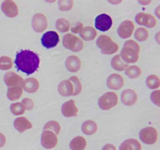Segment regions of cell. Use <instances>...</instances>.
I'll use <instances>...</instances> for the list:
<instances>
[{"mask_svg": "<svg viewBox=\"0 0 160 150\" xmlns=\"http://www.w3.org/2000/svg\"><path fill=\"white\" fill-rule=\"evenodd\" d=\"M15 64L17 70L31 75L39 68L40 59L37 53L31 50H21L17 53Z\"/></svg>", "mask_w": 160, "mask_h": 150, "instance_id": "6da1fadb", "label": "cell"}, {"mask_svg": "<svg viewBox=\"0 0 160 150\" xmlns=\"http://www.w3.org/2000/svg\"><path fill=\"white\" fill-rule=\"evenodd\" d=\"M140 47L138 44L133 40H128L123 45V48L120 53V57L128 63H133L138 60Z\"/></svg>", "mask_w": 160, "mask_h": 150, "instance_id": "7a4b0ae2", "label": "cell"}, {"mask_svg": "<svg viewBox=\"0 0 160 150\" xmlns=\"http://www.w3.org/2000/svg\"><path fill=\"white\" fill-rule=\"evenodd\" d=\"M96 45L102 54H113L119 49L118 45L108 35H100L96 41Z\"/></svg>", "mask_w": 160, "mask_h": 150, "instance_id": "3957f363", "label": "cell"}, {"mask_svg": "<svg viewBox=\"0 0 160 150\" xmlns=\"http://www.w3.org/2000/svg\"><path fill=\"white\" fill-rule=\"evenodd\" d=\"M62 44L66 48L73 52H80L84 47V43L81 39L70 33L63 36Z\"/></svg>", "mask_w": 160, "mask_h": 150, "instance_id": "277c9868", "label": "cell"}, {"mask_svg": "<svg viewBox=\"0 0 160 150\" xmlns=\"http://www.w3.org/2000/svg\"><path fill=\"white\" fill-rule=\"evenodd\" d=\"M118 103V96L114 92H106L98 99V106L103 110H108L117 106Z\"/></svg>", "mask_w": 160, "mask_h": 150, "instance_id": "5b68a950", "label": "cell"}, {"mask_svg": "<svg viewBox=\"0 0 160 150\" xmlns=\"http://www.w3.org/2000/svg\"><path fill=\"white\" fill-rule=\"evenodd\" d=\"M140 139L147 145H153L157 142L158 132L156 129L152 127L143 128L139 133Z\"/></svg>", "mask_w": 160, "mask_h": 150, "instance_id": "8992f818", "label": "cell"}, {"mask_svg": "<svg viewBox=\"0 0 160 150\" xmlns=\"http://www.w3.org/2000/svg\"><path fill=\"white\" fill-rule=\"evenodd\" d=\"M42 44L45 48H51L56 47L59 42V34L56 31H47L43 34L42 39Z\"/></svg>", "mask_w": 160, "mask_h": 150, "instance_id": "52a82bcc", "label": "cell"}, {"mask_svg": "<svg viewBox=\"0 0 160 150\" xmlns=\"http://www.w3.org/2000/svg\"><path fill=\"white\" fill-rule=\"evenodd\" d=\"M57 136L49 131H43L41 137V143L45 148L50 149L57 145Z\"/></svg>", "mask_w": 160, "mask_h": 150, "instance_id": "ba28073f", "label": "cell"}, {"mask_svg": "<svg viewBox=\"0 0 160 150\" xmlns=\"http://www.w3.org/2000/svg\"><path fill=\"white\" fill-rule=\"evenodd\" d=\"M112 25V20L107 14H100L95 18V28L100 31H107Z\"/></svg>", "mask_w": 160, "mask_h": 150, "instance_id": "9c48e42d", "label": "cell"}, {"mask_svg": "<svg viewBox=\"0 0 160 150\" xmlns=\"http://www.w3.org/2000/svg\"><path fill=\"white\" fill-rule=\"evenodd\" d=\"M47 27H48V21L44 14L37 13L33 17L32 28L35 32H42L46 29Z\"/></svg>", "mask_w": 160, "mask_h": 150, "instance_id": "30bf717a", "label": "cell"}, {"mask_svg": "<svg viewBox=\"0 0 160 150\" xmlns=\"http://www.w3.org/2000/svg\"><path fill=\"white\" fill-rule=\"evenodd\" d=\"M134 30V25L131 20H125L120 23L117 29L119 36L122 38H128L131 36Z\"/></svg>", "mask_w": 160, "mask_h": 150, "instance_id": "8fae6325", "label": "cell"}, {"mask_svg": "<svg viewBox=\"0 0 160 150\" xmlns=\"http://www.w3.org/2000/svg\"><path fill=\"white\" fill-rule=\"evenodd\" d=\"M135 20L138 24L142 26L148 27V28H153L156 24V20L153 16L150 14L139 12L135 17Z\"/></svg>", "mask_w": 160, "mask_h": 150, "instance_id": "7c38bea8", "label": "cell"}, {"mask_svg": "<svg viewBox=\"0 0 160 150\" xmlns=\"http://www.w3.org/2000/svg\"><path fill=\"white\" fill-rule=\"evenodd\" d=\"M2 10L8 17H15L18 15V7L17 4L12 0H6L2 3Z\"/></svg>", "mask_w": 160, "mask_h": 150, "instance_id": "4fadbf2b", "label": "cell"}, {"mask_svg": "<svg viewBox=\"0 0 160 150\" xmlns=\"http://www.w3.org/2000/svg\"><path fill=\"white\" fill-rule=\"evenodd\" d=\"M4 82L9 88L15 86H22L23 82V78L14 72L9 71L5 74Z\"/></svg>", "mask_w": 160, "mask_h": 150, "instance_id": "5bb4252c", "label": "cell"}, {"mask_svg": "<svg viewBox=\"0 0 160 150\" xmlns=\"http://www.w3.org/2000/svg\"><path fill=\"white\" fill-rule=\"evenodd\" d=\"M78 109L75 105L74 100H69L62 106V113L66 117H72L78 116Z\"/></svg>", "mask_w": 160, "mask_h": 150, "instance_id": "9a60e30c", "label": "cell"}, {"mask_svg": "<svg viewBox=\"0 0 160 150\" xmlns=\"http://www.w3.org/2000/svg\"><path fill=\"white\" fill-rule=\"evenodd\" d=\"M107 86L110 89L112 90H119L121 88L123 85V78L121 75L117 74V73H112L108 78Z\"/></svg>", "mask_w": 160, "mask_h": 150, "instance_id": "2e32d148", "label": "cell"}, {"mask_svg": "<svg viewBox=\"0 0 160 150\" xmlns=\"http://www.w3.org/2000/svg\"><path fill=\"white\" fill-rule=\"evenodd\" d=\"M138 95L132 89H127L121 94V102L125 106H131L137 102Z\"/></svg>", "mask_w": 160, "mask_h": 150, "instance_id": "e0dca14e", "label": "cell"}, {"mask_svg": "<svg viewBox=\"0 0 160 150\" xmlns=\"http://www.w3.org/2000/svg\"><path fill=\"white\" fill-rule=\"evenodd\" d=\"M58 91L62 96H71L73 94V85L70 80H65L59 83Z\"/></svg>", "mask_w": 160, "mask_h": 150, "instance_id": "ac0fdd59", "label": "cell"}, {"mask_svg": "<svg viewBox=\"0 0 160 150\" xmlns=\"http://www.w3.org/2000/svg\"><path fill=\"white\" fill-rule=\"evenodd\" d=\"M14 128L17 131L20 133L24 132L26 130L31 129L32 128V124L26 117H18L14 120Z\"/></svg>", "mask_w": 160, "mask_h": 150, "instance_id": "d6986e66", "label": "cell"}, {"mask_svg": "<svg viewBox=\"0 0 160 150\" xmlns=\"http://www.w3.org/2000/svg\"><path fill=\"white\" fill-rule=\"evenodd\" d=\"M81 65V60L77 56H70L66 60V67L70 72H78Z\"/></svg>", "mask_w": 160, "mask_h": 150, "instance_id": "ffe728a7", "label": "cell"}, {"mask_svg": "<svg viewBox=\"0 0 160 150\" xmlns=\"http://www.w3.org/2000/svg\"><path fill=\"white\" fill-rule=\"evenodd\" d=\"M22 87L28 93H34L38 90L39 83L35 78H30L23 81Z\"/></svg>", "mask_w": 160, "mask_h": 150, "instance_id": "44dd1931", "label": "cell"}, {"mask_svg": "<svg viewBox=\"0 0 160 150\" xmlns=\"http://www.w3.org/2000/svg\"><path fill=\"white\" fill-rule=\"evenodd\" d=\"M120 150H142V145L136 139L130 138L123 142L120 146Z\"/></svg>", "mask_w": 160, "mask_h": 150, "instance_id": "7402d4cb", "label": "cell"}, {"mask_svg": "<svg viewBox=\"0 0 160 150\" xmlns=\"http://www.w3.org/2000/svg\"><path fill=\"white\" fill-rule=\"evenodd\" d=\"M87 145V142L85 138L81 136H77L72 139L70 143V147L71 150H84Z\"/></svg>", "mask_w": 160, "mask_h": 150, "instance_id": "603a6c76", "label": "cell"}, {"mask_svg": "<svg viewBox=\"0 0 160 150\" xmlns=\"http://www.w3.org/2000/svg\"><path fill=\"white\" fill-rule=\"evenodd\" d=\"M80 35L85 41H92L96 37L97 32L92 27H85L80 31Z\"/></svg>", "mask_w": 160, "mask_h": 150, "instance_id": "cb8c5ba5", "label": "cell"}, {"mask_svg": "<svg viewBox=\"0 0 160 150\" xmlns=\"http://www.w3.org/2000/svg\"><path fill=\"white\" fill-rule=\"evenodd\" d=\"M111 66L112 68L118 71H123L128 67V65L121 59L120 55L114 56L111 60Z\"/></svg>", "mask_w": 160, "mask_h": 150, "instance_id": "d4e9b609", "label": "cell"}, {"mask_svg": "<svg viewBox=\"0 0 160 150\" xmlns=\"http://www.w3.org/2000/svg\"><path fill=\"white\" fill-rule=\"evenodd\" d=\"M97 129H98V126L97 123L93 120H87L84 122L81 127V130H82L83 133L87 135H92L96 132Z\"/></svg>", "mask_w": 160, "mask_h": 150, "instance_id": "484cf974", "label": "cell"}, {"mask_svg": "<svg viewBox=\"0 0 160 150\" xmlns=\"http://www.w3.org/2000/svg\"><path fill=\"white\" fill-rule=\"evenodd\" d=\"M23 93V88L21 86H15L8 88L7 97L10 101H15L20 98Z\"/></svg>", "mask_w": 160, "mask_h": 150, "instance_id": "4316f807", "label": "cell"}, {"mask_svg": "<svg viewBox=\"0 0 160 150\" xmlns=\"http://www.w3.org/2000/svg\"><path fill=\"white\" fill-rule=\"evenodd\" d=\"M125 73L128 78L134 79L140 76L142 73V70L137 66H131L125 70Z\"/></svg>", "mask_w": 160, "mask_h": 150, "instance_id": "83f0119b", "label": "cell"}, {"mask_svg": "<svg viewBox=\"0 0 160 150\" xmlns=\"http://www.w3.org/2000/svg\"><path fill=\"white\" fill-rule=\"evenodd\" d=\"M44 131H49L54 133L56 135L59 134L60 132V125L58 122L52 120V121L48 122L44 126Z\"/></svg>", "mask_w": 160, "mask_h": 150, "instance_id": "f1b7e54d", "label": "cell"}, {"mask_svg": "<svg viewBox=\"0 0 160 150\" xmlns=\"http://www.w3.org/2000/svg\"><path fill=\"white\" fill-rule=\"evenodd\" d=\"M146 85L151 89L158 88L160 85L159 78L156 75H149L146 79Z\"/></svg>", "mask_w": 160, "mask_h": 150, "instance_id": "f546056e", "label": "cell"}, {"mask_svg": "<svg viewBox=\"0 0 160 150\" xmlns=\"http://www.w3.org/2000/svg\"><path fill=\"white\" fill-rule=\"evenodd\" d=\"M70 23L67 20L64 18H60L56 21V29L62 33L67 32L70 29Z\"/></svg>", "mask_w": 160, "mask_h": 150, "instance_id": "4dcf8cb0", "label": "cell"}, {"mask_svg": "<svg viewBox=\"0 0 160 150\" xmlns=\"http://www.w3.org/2000/svg\"><path fill=\"white\" fill-rule=\"evenodd\" d=\"M70 81H71L73 85V95H77L81 93V90H82V84H81L79 78L76 76H73L70 78Z\"/></svg>", "mask_w": 160, "mask_h": 150, "instance_id": "1f68e13d", "label": "cell"}, {"mask_svg": "<svg viewBox=\"0 0 160 150\" xmlns=\"http://www.w3.org/2000/svg\"><path fill=\"white\" fill-rule=\"evenodd\" d=\"M148 37V32L145 28H138L134 33V38L139 42H144Z\"/></svg>", "mask_w": 160, "mask_h": 150, "instance_id": "d6a6232c", "label": "cell"}, {"mask_svg": "<svg viewBox=\"0 0 160 150\" xmlns=\"http://www.w3.org/2000/svg\"><path fill=\"white\" fill-rule=\"evenodd\" d=\"M12 61L8 56H2L0 58V70H7L12 68Z\"/></svg>", "mask_w": 160, "mask_h": 150, "instance_id": "836d02e7", "label": "cell"}, {"mask_svg": "<svg viewBox=\"0 0 160 150\" xmlns=\"http://www.w3.org/2000/svg\"><path fill=\"white\" fill-rule=\"evenodd\" d=\"M10 110L13 115L19 116V115H22V114L24 112L25 109L21 102H17L11 105Z\"/></svg>", "mask_w": 160, "mask_h": 150, "instance_id": "e575fe53", "label": "cell"}, {"mask_svg": "<svg viewBox=\"0 0 160 150\" xmlns=\"http://www.w3.org/2000/svg\"><path fill=\"white\" fill-rule=\"evenodd\" d=\"M59 8L62 11H67L71 9L73 6V2L72 0H59L58 2Z\"/></svg>", "mask_w": 160, "mask_h": 150, "instance_id": "d590c367", "label": "cell"}, {"mask_svg": "<svg viewBox=\"0 0 160 150\" xmlns=\"http://www.w3.org/2000/svg\"><path fill=\"white\" fill-rule=\"evenodd\" d=\"M22 104H23V107H24L25 109H28V110H31L34 108V103L33 102L32 99L29 98H25L22 100Z\"/></svg>", "mask_w": 160, "mask_h": 150, "instance_id": "8d00e7d4", "label": "cell"}, {"mask_svg": "<svg viewBox=\"0 0 160 150\" xmlns=\"http://www.w3.org/2000/svg\"><path fill=\"white\" fill-rule=\"evenodd\" d=\"M159 91H155L151 95L152 101V102L154 104H156L158 106H159Z\"/></svg>", "mask_w": 160, "mask_h": 150, "instance_id": "74e56055", "label": "cell"}, {"mask_svg": "<svg viewBox=\"0 0 160 150\" xmlns=\"http://www.w3.org/2000/svg\"><path fill=\"white\" fill-rule=\"evenodd\" d=\"M83 29V24L80 22L75 23L71 28V31L73 33H80V31Z\"/></svg>", "mask_w": 160, "mask_h": 150, "instance_id": "f35d334b", "label": "cell"}, {"mask_svg": "<svg viewBox=\"0 0 160 150\" xmlns=\"http://www.w3.org/2000/svg\"><path fill=\"white\" fill-rule=\"evenodd\" d=\"M6 144V137L3 134L0 133V148L3 147Z\"/></svg>", "mask_w": 160, "mask_h": 150, "instance_id": "ab89813d", "label": "cell"}, {"mask_svg": "<svg viewBox=\"0 0 160 150\" xmlns=\"http://www.w3.org/2000/svg\"><path fill=\"white\" fill-rule=\"evenodd\" d=\"M102 150H116V147L112 144H107L103 147Z\"/></svg>", "mask_w": 160, "mask_h": 150, "instance_id": "60d3db41", "label": "cell"}, {"mask_svg": "<svg viewBox=\"0 0 160 150\" xmlns=\"http://www.w3.org/2000/svg\"><path fill=\"white\" fill-rule=\"evenodd\" d=\"M139 2H140L141 4H148V3H149L150 2H140L139 1Z\"/></svg>", "mask_w": 160, "mask_h": 150, "instance_id": "b9f144b4", "label": "cell"}]
</instances>
